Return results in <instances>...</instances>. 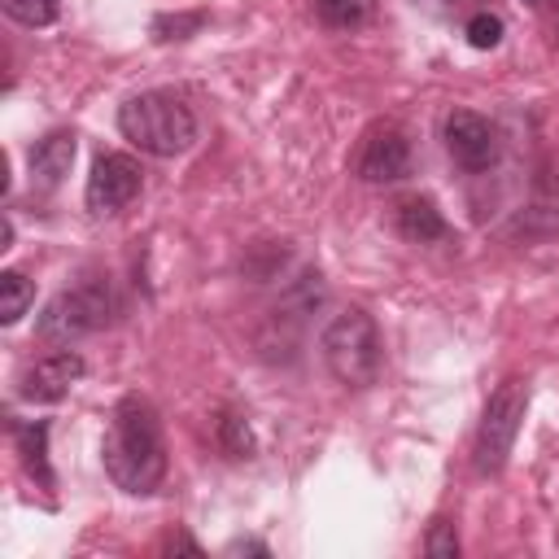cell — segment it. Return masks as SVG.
Instances as JSON below:
<instances>
[{"label": "cell", "mask_w": 559, "mask_h": 559, "mask_svg": "<svg viewBox=\"0 0 559 559\" xmlns=\"http://www.w3.org/2000/svg\"><path fill=\"white\" fill-rule=\"evenodd\" d=\"M105 472L127 493H153L166 476V437L162 419L144 397H122L114 406L105 445H100Z\"/></svg>", "instance_id": "1"}, {"label": "cell", "mask_w": 559, "mask_h": 559, "mask_svg": "<svg viewBox=\"0 0 559 559\" xmlns=\"http://www.w3.org/2000/svg\"><path fill=\"white\" fill-rule=\"evenodd\" d=\"M118 131L153 157H175L183 148H192L197 140V118L192 109L170 96V92H140L118 109Z\"/></svg>", "instance_id": "2"}, {"label": "cell", "mask_w": 559, "mask_h": 559, "mask_svg": "<svg viewBox=\"0 0 559 559\" xmlns=\"http://www.w3.org/2000/svg\"><path fill=\"white\" fill-rule=\"evenodd\" d=\"M319 349H323L328 371L345 389H367L380 376V328L358 306H349V310L328 319V328L319 336Z\"/></svg>", "instance_id": "3"}, {"label": "cell", "mask_w": 559, "mask_h": 559, "mask_svg": "<svg viewBox=\"0 0 559 559\" xmlns=\"http://www.w3.org/2000/svg\"><path fill=\"white\" fill-rule=\"evenodd\" d=\"M118 301H114V288L105 280H83L74 288H61L44 314H39V336L52 341V345H74L83 336H92L96 328H105L114 319Z\"/></svg>", "instance_id": "4"}, {"label": "cell", "mask_w": 559, "mask_h": 559, "mask_svg": "<svg viewBox=\"0 0 559 559\" xmlns=\"http://www.w3.org/2000/svg\"><path fill=\"white\" fill-rule=\"evenodd\" d=\"M524 402H528L524 380H502L493 389V397L485 402V415H480V428H476V450H472V463H476L480 476L502 472V463L515 445L520 419H524Z\"/></svg>", "instance_id": "5"}, {"label": "cell", "mask_w": 559, "mask_h": 559, "mask_svg": "<svg viewBox=\"0 0 559 559\" xmlns=\"http://www.w3.org/2000/svg\"><path fill=\"white\" fill-rule=\"evenodd\" d=\"M354 175L362 183H397L411 175V140L397 122H376L354 157Z\"/></svg>", "instance_id": "6"}, {"label": "cell", "mask_w": 559, "mask_h": 559, "mask_svg": "<svg viewBox=\"0 0 559 559\" xmlns=\"http://www.w3.org/2000/svg\"><path fill=\"white\" fill-rule=\"evenodd\" d=\"M144 188V170L135 157L127 153H105L96 157L92 175H87V210L92 214H118L122 205H131Z\"/></svg>", "instance_id": "7"}, {"label": "cell", "mask_w": 559, "mask_h": 559, "mask_svg": "<svg viewBox=\"0 0 559 559\" xmlns=\"http://www.w3.org/2000/svg\"><path fill=\"white\" fill-rule=\"evenodd\" d=\"M445 148H450V157H454L463 170H472V175L489 170V166L498 162V153H502L498 127H493L489 118L472 114V109H450V114H445Z\"/></svg>", "instance_id": "8"}, {"label": "cell", "mask_w": 559, "mask_h": 559, "mask_svg": "<svg viewBox=\"0 0 559 559\" xmlns=\"http://www.w3.org/2000/svg\"><path fill=\"white\" fill-rule=\"evenodd\" d=\"M83 371H87V362H83L79 354L61 349V354H48V358H39L35 367H26L17 393H22L26 402H61V397L70 393V384L83 380Z\"/></svg>", "instance_id": "9"}, {"label": "cell", "mask_w": 559, "mask_h": 559, "mask_svg": "<svg viewBox=\"0 0 559 559\" xmlns=\"http://www.w3.org/2000/svg\"><path fill=\"white\" fill-rule=\"evenodd\" d=\"M393 223H397V231H402L411 245L450 240V223L441 218V210H437L428 197H402V201L393 205Z\"/></svg>", "instance_id": "10"}, {"label": "cell", "mask_w": 559, "mask_h": 559, "mask_svg": "<svg viewBox=\"0 0 559 559\" xmlns=\"http://www.w3.org/2000/svg\"><path fill=\"white\" fill-rule=\"evenodd\" d=\"M74 131H48L44 140H35V148H31V175L44 183V188H57L66 175H70V166H74Z\"/></svg>", "instance_id": "11"}, {"label": "cell", "mask_w": 559, "mask_h": 559, "mask_svg": "<svg viewBox=\"0 0 559 559\" xmlns=\"http://www.w3.org/2000/svg\"><path fill=\"white\" fill-rule=\"evenodd\" d=\"M17 454H22L26 476L39 480L44 489H52V467H48V424H44V419L17 424Z\"/></svg>", "instance_id": "12"}, {"label": "cell", "mask_w": 559, "mask_h": 559, "mask_svg": "<svg viewBox=\"0 0 559 559\" xmlns=\"http://www.w3.org/2000/svg\"><path fill=\"white\" fill-rule=\"evenodd\" d=\"M314 13L332 31H354L376 13V0H314Z\"/></svg>", "instance_id": "13"}, {"label": "cell", "mask_w": 559, "mask_h": 559, "mask_svg": "<svg viewBox=\"0 0 559 559\" xmlns=\"http://www.w3.org/2000/svg\"><path fill=\"white\" fill-rule=\"evenodd\" d=\"M35 301V288H31V280L22 275V271H4L0 275V323L4 328H13L22 314H26V306Z\"/></svg>", "instance_id": "14"}, {"label": "cell", "mask_w": 559, "mask_h": 559, "mask_svg": "<svg viewBox=\"0 0 559 559\" xmlns=\"http://www.w3.org/2000/svg\"><path fill=\"white\" fill-rule=\"evenodd\" d=\"M0 4L17 26H48L61 13V0H0Z\"/></svg>", "instance_id": "15"}, {"label": "cell", "mask_w": 559, "mask_h": 559, "mask_svg": "<svg viewBox=\"0 0 559 559\" xmlns=\"http://www.w3.org/2000/svg\"><path fill=\"white\" fill-rule=\"evenodd\" d=\"M463 35H467V44H472V48H498V44H502V35H507V26H502V17H498V13L480 9V13H472V17L463 22Z\"/></svg>", "instance_id": "16"}, {"label": "cell", "mask_w": 559, "mask_h": 559, "mask_svg": "<svg viewBox=\"0 0 559 559\" xmlns=\"http://www.w3.org/2000/svg\"><path fill=\"white\" fill-rule=\"evenodd\" d=\"M218 437H223V450L227 454H236V459H249L253 454V432H249V424L240 415H223L218 419Z\"/></svg>", "instance_id": "17"}, {"label": "cell", "mask_w": 559, "mask_h": 559, "mask_svg": "<svg viewBox=\"0 0 559 559\" xmlns=\"http://www.w3.org/2000/svg\"><path fill=\"white\" fill-rule=\"evenodd\" d=\"M415 9H424V13H432V17H441V22H467L472 13H480L485 9V0H415Z\"/></svg>", "instance_id": "18"}, {"label": "cell", "mask_w": 559, "mask_h": 559, "mask_svg": "<svg viewBox=\"0 0 559 559\" xmlns=\"http://www.w3.org/2000/svg\"><path fill=\"white\" fill-rule=\"evenodd\" d=\"M424 550H428L432 559H454V555H459V537H454V524L437 520V524H432V533H428V542H424Z\"/></svg>", "instance_id": "19"}, {"label": "cell", "mask_w": 559, "mask_h": 559, "mask_svg": "<svg viewBox=\"0 0 559 559\" xmlns=\"http://www.w3.org/2000/svg\"><path fill=\"white\" fill-rule=\"evenodd\" d=\"M162 550H166V555H175V550H183V555H201V546H197L188 533H170V537L162 542Z\"/></svg>", "instance_id": "20"}, {"label": "cell", "mask_w": 559, "mask_h": 559, "mask_svg": "<svg viewBox=\"0 0 559 559\" xmlns=\"http://www.w3.org/2000/svg\"><path fill=\"white\" fill-rule=\"evenodd\" d=\"M227 555H271V550H266L262 542H231Z\"/></svg>", "instance_id": "21"}, {"label": "cell", "mask_w": 559, "mask_h": 559, "mask_svg": "<svg viewBox=\"0 0 559 559\" xmlns=\"http://www.w3.org/2000/svg\"><path fill=\"white\" fill-rule=\"evenodd\" d=\"M533 4H537L542 13H550V17H555V26H559V0H533Z\"/></svg>", "instance_id": "22"}]
</instances>
